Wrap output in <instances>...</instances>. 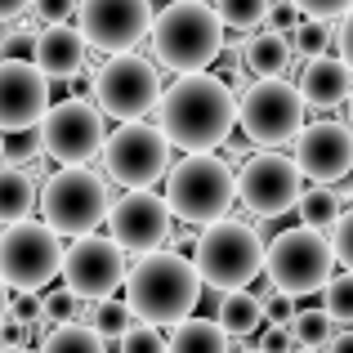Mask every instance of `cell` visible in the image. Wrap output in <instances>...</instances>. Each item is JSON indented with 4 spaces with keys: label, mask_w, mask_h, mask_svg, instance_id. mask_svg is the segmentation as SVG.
Masks as SVG:
<instances>
[{
    "label": "cell",
    "mask_w": 353,
    "mask_h": 353,
    "mask_svg": "<svg viewBox=\"0 0 353 353\" xmlns=\"http://www.w3.org/2000/svg\"><path fill=\"white\" fill-rule=\"evenodd\" d=\"M103 170L125 192L148 188V183H157L170 170V143L148 121H121L117 134L103 139Z\"/></svg>",
    "instance_id": "12"
},
{
    "label": "cell",
    "mask_w": 353,
    "mask_h": 353,
    "mask_svg": "<svg viewBox=\"0 0 353 353\" xmlns=\"http://www.w3.org/2000/svg\"><path fill=\"white\" fill-rule=\"evenodd\" d=\"M345 103H349V112H345V117H349V130H353V90H349V99H345Z\"/></svg>",
    "instance_id": "46"
},
{
    "label": "cell",
    "mask_w": 353,
    "mask_h": 353,
    "mask_svg": "<svg viewBox=\"0 0 353 353\" xmlns=\"http://www.w3.org/2000/svg\"><path fill=\"white\" fill-rule=\"evenodd\" d=\"M192 268H197L201 286L246 291V286L264 273V237L250 224H241V219H215V224L197 228Z\"/></svg>",
    "instance_id": "5"
},
{
    "label": "cell",
    "mask_w": 353,
    "mask_h": 353,
    "mask_svg": "<svg viewBox=\"0 0 353 353\" xmlns=\"http://www.w3.org/2000/svg\"><path fill=\"white\" fill-rule=\"evenodd\" d=\"M36 50H32V68L41 72L45 81H72L81 68H85V41L72 23H59V27H41L32 36Z\"/></svg>",
    "instance_id": "19"
},
{
    "label": "cell",
    "mask_w": 353,
    "mask_h": 353,
    "mask_svg": "<svg viewBox=\"0 0 353 353\" xmlns=\"http://www.w3.org/2000/svg\"><path fill=\"white\" fill-rule=\"evenodd\" d=\"M237 353H259V349H237Z\"/></svg>",
    "instance_id": "49"
},
{
    "label": "cell",
    "mask_w": 353,
    "mask_h": 353,
    "mask_svg": "<svg viewBox=\"0 0 353 353\" xmlns=\"http://www.w3.org/2000/svg\"><path fill=\"white\" fill-rule=\"evenodd\" d=\"M233 188H237V197H241L246 210H255V215H264V219H277V215H286V210H295V201H300V192H304V179H300L291 157L259 152L241 165V174H233Z\"/></svg>",
    "instance_id": "16"
},
{
    "label": "cell",
    "mask_w": 353,
    "mask_h": 353,
    "mask_svg": "<svg viewBox=\"0 0 353 353\" xmlns=\"http://www.w3.org/2000/svg\"><path fill=\"white\" fill-rule=\"evenodd\" d=\"M286 63H291V41H286V36H277V32H255V36L246 41V68L255 72L259 81L282 77Z\"/></svg>",
    "instance_id": "24"
},
{
    "label": "cell",
    "mask_w": 353,
    "mask_h": 353,
    "mask_svg": "<svg viewBox=\"0 0 353 353\" xmlns=\"http://www.w3.org/2000/svg\"><path fill=\"white\" fill-rule=\"evenodd\" d=\"M77 322H85V327L108 345V340H121V336L130 331L134 313H130L125 300H117V295H103V300H90V309H81Z\"/></svg>",
    "instance_id": "25"
},
{
    "label": "cell",
    "mask_w": 353,
    "mask_h": 353,
    "mask_svg": "<svg viewBox=\"0 0 353 353\" xmlns=\"http://www.w3.org/2000/svg\"><path fill=\"white\" fill-rule=\"evenodd\" d=\"M161 99V77L152 59L139 54H112L94 72V108L117 121H143Z\"/></svg>",
    "instance_id": "11"
},
{
    "label": "cell",
    "mask_w": 353,
    "mask_h": 353,
    "mask_svg": "<svg viewBox=\"0 0 353 353\" xmlns=\"http://www.w3.org/2000/svg\"><path fill=\"white\" fill-rule=\"evenodd\" d=\"M36 206V179L27 170L0 165V224H18Z\"/></svg>",
    "instance_id": "23"
},
{
    "label": "cell",
    "mask_w": 353,
    "mask_h": 353,
    "mask_svg": "<svg viewBox=\"0 0 353 353\" xmlns=\"http://www.w3.org/2000/svg\"><path fill=\"white\" fill-rule=\"evenodd\" d=\"M259 304H264V322H268V327H291V318H295V295L268 291V295H259Z\"/></svg>",
    "instance_id": "38"
},
{
    "label": "cell",
    "mask_w": 353,
    "mask_h": 353,
    "mask_svg": "<svg viewBox=\"0 0 353 353\" xmlns=\"http://www.w3.org/2000/svg\"><path fill=\"white\" fill-rule=\"evenodd\" d=\"M286 41H291V50H300L304 59H318V54L327 50L331 32H327V23H300L291 36H286Z\"/></svg>",
    "instance_id": "35"
},
{
    "label": "cell",
    "mask_w": 353,
    "mask_h": 353,
    "mask_svg": "<svg viewBox=\"0 0 353 353\" xmlns=\"http://www.w3.org/2000/svg\"><path fill=\"white\" fill-rule=\"evenodd\" d=\"M63 237L41 219H18L0 233V282L9 291H41L59 277Z\"/></svg>",
    "instance_id": "8"
},
{
    "label": "cell",
    "mask_w": 353,
    "mask_h": 353,
    "mask_svg": "<svg viewBox=\"0 0 353 353\" xmlns=\"http://www.w3.org/2000/svg\"><path fill=\"white\" fill-rule=\"evenodd\" d=\"M121 353H165V336L148 322H130V331L117 340Z\"/></svg>",
    "instance_id": "34"
},
{
    "label": "cell",
    "mask_w": 353,
    "mask_h": 353,
    "mask_svg": "<svg viewBox=\"0 0 353 353\" xmlns=\"http://www.w3.org/2000/svg\"><path fill=\"white\" fill-rule=\"evenodd\" d=\"M300 99L304 108H336L349 99L353 90V72L345 68L340 59H331V54H318V59H304V72H300Z\"/></svg>",
    "instance_id": "20"
},
{
    "label": "cell",
    "mask_w": 353,
    "mask_h": 353,
    "mask_svg": "<svg viewBox=\"0 0 353 353\" xmlns=\"http://www.w3.org/2000/svg\"><path fill=\"white\" fill-rule=\"evenodd\" d=\"M125 304L148 327H179L201 304V277L183 250H152L125 268Z\"/></svg>",
    "instance_id": "2"
},
{
    "label": "cell",
    "mask_w": 353,
    "mask_h": 353,
    "mask_svg": "<svg viewBox=\"0 0 353 353\" xmlns=\"http://www.w3.org/2000/svg\"><path fill=\"white\" fill-rule=\"evenodd\" d=\"M291 353H313V349H291Z\"/></svg>",
    "instance_id": "50"
},
{
    "label": "cell",
    "mask_w": 353,
    "mask_h": 353,
    "mask_svg": "<svg viewBox=\"0 0 353 353\" xmlns=\"http://www.w3.org/2000/svg\"><path fill=\"white\" fill-rule=\"evenodd\" d=\"M327 353H353V331H336L327 340Z\"/></svg>",
    "instance_id": "43"
},
{
    "label": "cell",
    "mask_w": 353,
    "mask_h": 353,
    "mask_svg": "<svg viewBox=\"0 0 353 353\" xmlns=\"http://www.w3.org/2000/svg\"><path fill=\"white\" fill-rule=\"evenodd\" d=\"M5 322L27 327V331L45 327V322H41V291H9V313H5Z\"/></svg>",
    "instance_id": "31"
},
{
    "label": "cell",
    "mask_w": 353,
    "mask_h": 353,
    "mask_svg": "<svg viewBox=\"0 0 353 353\" xmlns=\"http://www.w3.org/2000/svg\"><path fill=\"white\" fill-rule=\"evenodd\" d=\"M27 5H32V0H0V23H14V18H23Z\"/></svg>",
    "instance_id": "42"
},
{
    "label": "cell",
    "mask_w": 353,
    "mask_h": 353,
    "mask_svg": "<svg viewBox=\"0 0 353 353\" xmlns=\"http://www.w3.org/2000/svg\"><path fill=\"white\" fill-rule=\"evenodd\" d=\"M264 23H268V32H277V36H291L295 27L304 23V18H300V9H295L291 0H277V5H268V18H264Z\"/></svg>",
    "instance_id": "39"
},
{
    "label": "cell",
    "mask_w": 353,
    "mask_h": 353,
    "mask_svg": "<svg viewBox=\"0 0 353 353\" xmlns=\"http://www.w3.org/2000/svg\"><path fill=\"white\" fill-rule=\"evenodd\" d=\"M0 353H32L27 345H9V349H0Z\"/></svg>",
    "instance_id": "45"
},
{
    "label": "cell",
    "mask_w": 353,
    "mask_h": 353,
    "mask_svg": "<svg viewBox=\"0 0 353 353\" xmlns=\"http://www.w3.org/2000/svg\"><path fill=\"white\" fill-rule=\"evenodd\" d=\"M36 353H108V345L85 327V322H63V327H50Z\"/></svg>",
    "instance_id": "28"
},
{
    "label": "cell",
    "mask_w": 353,
    "mask_h": 353,
    "mask_svg": "<svg viewBox=\"0 0 353 353\" xmlns=\"http://www.w3.org/2000/svg\"><path fill=\"white\" fill-rule=\"evenodd\" d=\"M50 81L27 59H0V134H27L50 112Z\"/></svg>",
    "instance_id": "17"
},
{
    "label": "cell",
    "mask_w": 353,
    "mask_h": 353,
    "mask_svg": "<svg viewBox=\"0 0 353 353\" xmlns=\"http://www.w3.org/2000/svg\"><path fill=\"white\" fill-rule=\"evenodd\" d=\"M148 5H152V14H157V9H165V5H170V0H148Z\"/></svg>",
    "instance_id": "47"
},
{
    "label": "cell",
    "mask_w": 353,
    "mask_h": 353,
    "mask_svg": "<svg viewBox=\"0 0 353 353\" xmlns=\"http://www.w3.org/2000/svg\"><path fill=\"white\" fill-rule=\"evenodd\" d=\"M41 322L45 327H63V322H77V295L63 286V291H41Z\"/></svg>",
    "instance_id": "32"
},
{
    "label": "cell",
    "mask_w": 353,
    "mask_h": 353,
    "mask_svg": "<svg viewBox=\"0 0 353 353\" xmlns=\"http://www.w3.org/2000/svg\"><path fill=\"white\" fill-rule=\"evenodd\" d=\"M157 108H161L157 130L165 134L170 148H183V152H215L228 143L237 125V94L215 72H192V77L170 81Z\"/></svg>",
    "instance_id": "1"
},
{
    "label": "cell",
    "mask_w": 353,
    "mask_h": 353,
    "mask_svg": "<svg viewBox=\"0 0 353 353\" xmlns=\"http://www.w3.org/2000/svg\"><path fill=\"white\" fill-rule=\"evenodd\" d=\"M237 121H241V134L250 143L277 152L282 143H291L304 125V99L291 81L282 77H268V81H255V85L241 90L237 99Z\"/></svg>",
    "instance_id": "9"
},
{
    "label": "cell",
    "mask_w": 353,
    "mask_h": 353,
    "mask_svg": "<svg viewBox=\"0 0 353 353\" xmlns=\"http://www.w3.org/2000/svg\"><path fill=\"white\" fill-rule=\"evenodd\" d=\"M36 139H41V152L59 170L63 165H85L90 157L103 152V139H108L103 112L94 108V99H59L41 117Z\"/></svg>",
    "instance_id": "10"
},
{
    "label": "cell",
    "mask_w": 353,
    "mask_h": 353,
    "mask_svg": "<svg viewBox=\"0 0 353 353\" xmlns=\"http://www.w3.org/2000/svg\"><path fill=\"white\" fill-rule=\"evenodd\" d=\"M268 5H273V0H215V5H210V14L219 18V27H233V32H255V27H264Z\"/></svg>",
    "instance_id": "29"
},
{
    "label": "cell",
    "mask_w": 353,
    "mask_h": 353,
    "mask_svg": "<svg viewBox=\"0 0 353 353\" xmlns=\"http://www.w3.org/2000/svg\"><path fill=\"white\" fill-rule=\"evenodd\" d=\"M165 353H228V336L215 318H183L165 340Z\"/></svg>",
    "instance_id": "22"
},
{
    "label": "cell",
    "mask_w": 353,
    "mask_h": 353,
    "mask_svg": "<svg viewBox=\"0 0 353 353\" xmlns=\"http://www.w3.org/2000/svg\"><path fill=\"white\" fill-rule=\"evenodd\" d=\"M233 201H237L233 165L215 152H188L183 161L165 170V206L183 224L206 228L215 219H228Z\"/></svg>",
    "instance_id": "4"
},
{
    "label": "cell",
    "mask_w": 353,
    "mask_h": 353,
    "mask_svg": "<svg viewBox=\"0 0 353 353\" xmlns=\"http://www.w3.org/2000/svg\"><path fill=\"white\" fill-rule=\"evenodd\" d=\"M103 224L125 255H152V250H161L170 241L174 215L165 206V197H157L152 188H134L108 206Z\"/></svg>",
    "instance_id": "15"
},
{
    "label": "cell",
    "mask_w": 353,
    "mask_h": 353,
    "mask_svg": "<svg viewBox=\"0 0 353 353\" xmlns=\"http://www.w3.org/2000/svg\"><path fill=\"white\" fill-rule=\"evenodd\" d=\"M295 143V170L300 179L313 183H331L345 179L353 170V130L340 125V121H313V125H300V134L291 139Z\"/></svg>",
    "instance_id": "18"
},
{
    "label": "cell",
    "mask_w": 353,
    "mask_h": 353,
    "mask_svg": "<svg viewBox=\"0 0 353 353\" xmlns=\"http://www.w3.org/2000/svg\"><path fill=\"white\" fill-rule=\"evenodd\" d=\"M295 210H300V228H313V233H322V228H331V224L340 219L345 201H340L336 188H327V183H313V188L300 192Z\"/></svg>",
    "instance_id": "26"
},
{
    "label": "cell",
    "mask_w": 353,
    "mask_h": 353,
    "mask_svg": "<svg viewBox=\"0 0 353 353\" xmlns=\"http://www.w3.org/2000/svg\"><path fill=\"white\" fill-rule=\"evenodd\" d=\"M0 161H5V134H0Z\"/></svg>",
    "instance_id": "48"
},
{
    "label": "cell",
    "mask_w": 353,
    "mask_h": 353,
    "mask_svg": "<svg viewBox=\"0 0 353 353\" xmlns=\"http://www.w3.org/2000/svg\"><path fill=\"white\" fill-rule=\"evenodd\" d=\"M41 224H50L59 237H85V233H99L108 215V183L99 179L94 170L85 165H63L54 170L50 179L41 183Z\"/></svg>",
    "instance_id": "6"
},
{
    "label": "cell",
    "mask_w": 353,
    "mask_h": 353,
    "mask_svg": "<svg viewBox=\"0 0 353 353\" xmlns=\"http://www.w3.org/2000/svg\"><path fill=\"white\" fill-rule=\"evenodd\" d=\"M291 340H295V349H313V353H322L327 349V340L336 336V322L327 318L322 309H313L309 300H295V318H291Z\"/></svg>",
    "instance_id": "27"
},
{
    "label": "cell",
    "mask_w": 353,
    "mask_h": 353,
    "mask_svg": "<svg viewBox=\"0 0 353 353\" xmlns=\"http://www.w3.org/2000/svg\"><path fill=\"white\" fill-rule=\"evenodd\" d=\"M291 349H295V340H291V331H286V327H268L264 331L259 353H291Z\"/></svg>",
    "instance_id": "41"
},
{
    "label": "cell",
    "mask_w": 353,
    "mask_h": 353,
    "mask_svg": "<svg viewBox=\"0 0 353 353\" xmlns=\"http://www.w3.org/2000/svg\"><path fill=\"white\" fill-rule=\"evenodd\" d=\"M0 36H5V32H0Z\"/></svg>",
    "instance_id": "51"
},
{
    "label": "cell",
    "mask_w": 353,
    "mask_h": 353,
    "mask_svg": "<svg viewBox=\"0 0 353 353\" xmlns=\"http://www.w3.org/2000/svg\"><path fill=\"white\" fill-rule=\"evenodd\" d=\"M322 313L331 322H345L353 327V273H331L322 286Z\"/></svg>",
    "instance_id": "30"
},
{
    "label": "cell",
    "mask_w": 353,
    "mask_h": 353,
    "mask_svg": "<svg viewBox=\"0 0 353 353\" xmlns=\"http://www.w3.org/2000/svg\"><path fill=\"white\" fill-rule=\"evenodd\" d=\"M148 41H152V59L161 68L192 77V72H210V63L224 54V27L206 0H170L152 14Z\"/></svg>",
    "instance_id": "3"
},
{
    "label": "cell",
    "mask_w": 353,
    "mask_h": 353,
    "mask_svg": "<svg viewBox=\"0 0 353 353\" xmlns=\"http://www.w3.org/2000/svg\"><path fill=\"white\" fill-rule=\"evenodd\" d=\"M215 327L224 331V336H255L259 327H264V304H259L255 291H224L215 304Z\"/></svg>",
    "instance_id": "21"
},
{
    "label": "cell",
    "mask_w": 353,
    "mask_h": 353,
    "mask_svg": "<svg viewBox=\"0 0 353 353\" xmlns=\"http://www.w3.org/2000/svg\"><path fill=\"white\" fill-rule=\"evenodd\" d=\"M5 313H9V286L0 282V322H5Z\"/></svg>",
    "instance_id": "44"
},
{
    "label": "cell",
    "mask_w": 353,
    "mask_h": 353,
    "mask_svg": "<svg viewBox=\"0 0 353 353\" xmlns=\"http://www.w3.org/2000/svg\"><path fill=\"white\" fill-rule=\"evenodd\" d=\"M295 9H300V18H309V23H331V18L349 14L353 0H291Z\"/></svg>",
    "instance_id": "37"
},
{
    "label": "cell",
    "mask_w": 353,
    "mask_h": 353,
    "mask_svg": "<svg viewBox=\"0 0 353 353\" xmlns=\"http://www.w3.org/2000/svg\"><path fill=\"white\" fill-rule=\"evenodd\" d=\"M336 45H340V63L353 72V9L340 14V32H336Z\"/></svg>",
    "instance_id": "40"
},
{
    "label": "cell",
    "mask_w": 353,
    "mask_h": 353,
    "mask_svg": "<svg viewBox=\"0 0 353 353\" xmlns=\"http://www.w3.org/2000/svg\"><path fill=\"white\" fill-rule=\"evenodd\" d=\"M264 273H268L273 291L304 300L309 291L327 286V277L336 273V259H331V246L322 233H313V228H286V233L268 237Z\"/></svg>",
    "instance_id": "7"
},
{
    "label": "cell",
    "mask_w": 353,
    "mask_h": 353,
    "mask_svg": "<svg viewBox=\"0 0 353 353\" xmlns=\"http://www.w3.org/2000/svg\"><path fill=\"white\" fill-rule=\"evenodd\" d=\"M327 246H331V259H336V264H345V273H353V206L340 210V219L331 224Z\"/></svg>",
    "instance_id": "33"
},
{
    "label": "cell",
    "mask_w": 353,
    "mask_h": 353,
    "mask_svg": "<svg viewBox=\"0 0 353 353\" xmlns=\"http://www.w3.org/2000/svg\"><path fill=\"white\" fill-rule=\"evenodd\" d=\"M125 250L117 246L112 237H99V233H85V237H72V246L63 250V286H68L77 300H103L112 295L121 282H125Z\"/></svg>",
    "instance_id": "14"
},
{
    "label": "cell",
    "mask_w": 353,
    "mask_h": 353,
    "mask_svg": "<svg viewBox=\"0 0 353 353\" xmlns=\"http://www.w3.org/2000/svg\"><path fill=\"white\" fill-rule=\"evenodd\" d=\"M27 14H32L41 27H59V23H68V18L77 14V0H32Z\"/></svg>",
    "instance_id": "36"
},
{
    "label": "cell",
    "mask_w": 353,
    "mask_h": 353,
    "mask_svg": "<svg viewBox=\"0 0 353 353\" xmlns=\"http://www.w3.org/2000/svg\"><path fill=\"white\" fill-rule=\"evenodd\" d=\"M152 5L148 0H77V32L85 45L103 54H134L148 41Z\"/></svg>",
    "instance_id": "13"
}]
</instances>
